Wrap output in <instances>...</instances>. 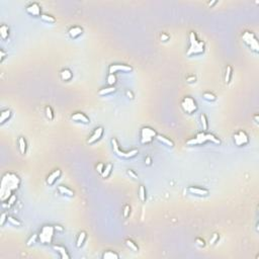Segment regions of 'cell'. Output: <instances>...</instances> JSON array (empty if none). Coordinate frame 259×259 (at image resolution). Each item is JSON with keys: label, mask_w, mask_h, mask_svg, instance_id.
<instances>
[{"label": "cell", "mask_w": 259, "mask_h": 259, "mask_svg": "<svg viewBox=\"0 0 259 259\" xmlns=\"http://www.w3.org/2000/svg\"><path fill=\"white\" fill-rule=\"evenodd\" d=\"M20 185V178L15 173L7 172L3 175L0 184V194H1V200L5 202L9 198V196L17 190Z\"/></svg>", "instance_id": "6da1fadb"}, {"label": "cell", "mask_w": 259, "mask_h": 259, "mask_svg": "<svg viewBox=\"0 0 259 259\" xmlns=\"http://www.w3.org/2000/svg\"><path fill=\"white\" fill-rule=\"evenodd\" d=\"M189 40V48L186 52L188 57L190 56H196V55H202L205 53L206 45L203 41L198 40V36L194 31H190L188 36Z\"/></svg>", "instance_id": "7a4b0ae2"}, {"label": "cell", "mask_w": 259, "mask_h": 259, "mask_svg": "<svg viewBox=\"0 0 259 259\" xmlns=\"http://www.w3.org/2000/svg\"><path fill=\"white\" fill-rule=\"evenodd\" d=\"M207 142H211V143H214L216 145L221 144L220 139L217 138L215 135L207 134L205 132L196 134V136L194 138H191L186 141V144L188 146H196V145H205Z\"/></svg>", "instance_id": "3957f363"}, {"label": "cell", "mask_w": 259, "mask_h": 259, "mask_svg": "<svg viewBox=\"0 0 259 259\" xmlns=\"http://www.w3.org/2000/svg\"><path fill=\"white\" fill-rule=\"evenodd\" d=\"M54 234H55L54 226L45 225L39 233V240L41 241L42 244H45V245H51V244L53 243Z\"/></svg>", "instance_id": "277c9868"}, {"label": "cell", "mask_w": 259, "mask_h": 259, "mask_svg": "<svg viewBox=\"0 0 259 259\" xmlns=\"http://www.w3.org/2000/svg\"><path fill=\"white\" fill-rule=\"evenodd\" d=\"M111 145H112V150L115 153V155L119 157V158H123V159H131L133 158V157L137 156V154L139 153L138 149H133V150L131 151H123L119 149V145L118 143V140H116L115 138H112L111 139Z\"/></svg>", "instance_id": "5b68a950"}, {"label": "cell", "mask_w": 259, "mask_h": 259, "mask_svg": "<svg viewBox=\"0 0 259 259\" xmlns=\"http://www.w3.org/2000/svg\"><path fill=\"white\" fill-rule=\"evenodd\" d=\"M157 133L154 129L150 127H143L140 132V142L143 145L151 144L154 139H156Z\"/></svg>", "instance_id": "8992f818"}, {"label": "cell", "mask_w": 259, "mask_h": 259, "mask_svg": "<svg viewBox=\"0 0 259 259\" xmlns=\"http://www.w3.org/2000/svg\"><path fill=\"white\" fill-rule=\"evenodd\" d=\"M242 40L251 50L254 51L255 53H259L258 40L252 31H244L242 35Z\"/></svg>", "instance_id": "52a82bcc"}, {"label": "cell", "mask_w": 259, "mask_h": 259, "mask_svg": "<svg viewBox=\"0 0 259 259\" xmlns=\"http://www.w3.org/2000/svg\"><path fill=\"white\" fill-rule=\"evenodd\" d=\"M181 107L184 112L188 115H192L198 111V104L195 100L190 96H185L181 101Z\"/></svg>", "instance_id": "ba28073f"}, {"label": "cell", "mask_w": 259, "mask_h": 259, "mask_svg": "<svg viewBox=\"0 0 259 259\" xmlns=\"http://www.w3.org/2000/svg\"><path fill=\"white\" fill-rule=\"evenodd\" d=\"M233 138H234L235 145L238 147H242V146H246L249 144V137L244 131H239L238 133L234 134Z\"/></svg>", "instance_id": "9c48e42d"}, {"label": "cell", "mask_w": 259, "mask_h": 259, "mask_svg": "<svg viewBox=\"0 0 259 259\" xmlns=\"http://www.w3.org/2000/svg\"><path fill=\"white\" fill-rule=\"evenodd\" d=\"M132 71H133V68L130 65H125V64H111L108 68L109 74H115L116 72L130 73Z\"/></svg>", "instance_id": "30bf717a"}, {"label": "cell", "mask_w": 259, "mask_h": 259, "mask_svg": "<svg viewBox=\"0 0 259 259\" xmlns=\"http://www.w3.org/2000/svg\"><path fill=\"white\" fill-rule=\"evenodd\" d=\"M25 10H27V12L30 14L31 16H35V17H39L42 15V8H41V5L39 4V3L36 2H32L31 3L30 5H27L25 7Z\"/></svg>", "instance_id": "8fae6325"}, {"label": "cell", "mask_w": 259, "mask_h": 259, "mask_svg": "<svg viewBox=\"0 0 259 259\" xmlns=\"http://www.w3.org/2000/svg\"><path fill=\"white\" fill-rule=\"evenodd\" d=\"M104 132V129L103 127H97L95 130H94V132L92 133V135L88 138V140H87V144L89 145H92L94 143H96L97 141L100 140V138L102 137Z\"/></svg>", "instance_id": "7c38bea8"}, {"label": "cell", "mask_w": 259, "mask_h": 259, "mask_svg": "<svg viewBox=\"0 0 259 259\" xmlns=\"http://www.w3.org/2000/svg\"><path fill=\"white\" fill-rule=\"evenodd\" d=\"M187 191L192 195H196V196H202V198H205V196H207L210 194L209 189L207 188H203V187H198V186H188L187 187Z\"/></svg>", "instance_id": "4fadbf2b"}, {"label": "cell", "mask_w": 259, "mask_h": 259, "mask_svg": "<svg viewBox=\"0 0 259 259\" xmlns=\"http://www.w3.org/2000/svg\"><path fill=\"white\" fill-rule=\"evenodd\" d=\"M71 119L74 122H77V123H90L89 118L85 114H83V112H75V114L72 115Z\"/></svg>", "instance_id": "5bb4252c"}, {"label": "cell", "mask_w": 259, "mask_h": 259, "mask_svg": "<svg viewBox=\"0 0 259 259\" xmlns=\"http://www.w3.org/2000/svg\"><path fill=\"white\" fill-rule=\"evenodd\" d=\"M62 175V171L60 169H56L54 170L52 173H51L48 177H47V183L49 185H53L55 182H56Z\"/></svg>", "instance_id": "9a60e30c"}, {"label": "cell", "mask_w": 259, "mask_h": 259, "mask_svg": "<svg viewBox=\"0 0 259 259\" xmlns=\"http://www.w3.org/2000/svg\"><path fill=\"white\" fill-rule=\"evenodd\" d=\"M68 34L71 39L75 40V39L79 38V36L83 34V28L81 27H72L69 28Z\"/></svg>", "instance_id": "2e32d148"}, {"label": "cell", "mask_w": 259, "mask_h": 259, "mask_svg": "<svg viewBox=\"0 0 259 259\" xmlns=\"http://www.w3.org/2000/svg\"><path fill=\"white\" fill-rule=\"evenodd\" d=\"M53 249L56 251L57 253L60 254V257L62 259H70V255L68 254L66 248L61 245H53Z\"/></svg>", "instance_id": "e0dca14e"}, {"label": "cell", "mask_w": 259, "mask_h": 259, "mask_svg": "<svg viewBox=\"0 0 259 259\" xmlns=\"http://www.w3.org/2000/svg\"><path fill=\"white\" fill-rule=\"evenodd\" d=\"M156 140L159 141L160 143L163 144L164 146H166V147H169V148H173L174 147V143L172 141L170 140V139L166 138L165 136H163V135H160V134H157L156 136Z\"/></svg>", "instance_id": "ac0fdd59"}, {"label": "cell", "mask_w": 259, "mask_h": 259, "mask_svg": "<svg viewBox=\"0 0 259 259\" xmlns=\"http://www.w3.org/2000/svg\"><path fill=\"white\" fill-rule=\"evenodd\" d=\"M58 191H59L62 195L68 196V198H73V196H74V191L69 187L65 186V185H60V186H58Z\"/></svg>", "instance_id": "d6986e66"}, {"label": "cell", "mask_w": 259, "mask_h": 259, "mask_svg": "<svg viewBox=\"0 0 259 259\" xmlns=\"http://www.w3.org/2000/svg\"><path fill=\"white\" fill-rule=\"evenodd\" d=\"M10 118H11V111L10 109H4V111H2L1 114H0V125H3Z\"/></svg>", "instance_id": "ffe728a7"}, {"label": "cell", "mask_w": 259, "mask_h": 259, "mask_svg": "<svg viewBox=\"0 0 259 259\" xmlns=\"http://www.w3.org/2000/svg\"><path fill=\"white\" fill-rule=\"evenodd\" d=\"M60 77L63 81H69V80H71L73 77L72 71L70 69H63V70L60 72Z\"/></svg>", "instance_id": "44dd1931"}, {"label": "cell", "mask_w": 259, "mask_h": 259, "mask_svg": "<svg viewBox=\"0 0 259 259\" xmlns=\"http://www.w3.org/2000/svg\"><path fill=\"white\" fill-rule=\"evenodd\" d=\"M27 144L25 139L23 137H19L18 138V149H19L20 154L24 155L25 152H27Z\"/></svg>", "instance_id": "7402d4cb"}, {"label": "cell", "mask_w": 259, "mask_h": 259, "mask_svg": "<svg viewBox=\"0 0 259 259\" xmlns=\"http://www.w3.org/2000/svg\"><path fill=\"white\" fill-rule=\"evenodd\" d=\"M116 91V88L115 86H107V87H104V88L100 89L98 91V95L99 96H104V95H107V94H111Z\"/></svg>", "instance_id": "603a6c76"}, {"label": "cell", "mask_w": 259, "mask_h": 259, "mask_svg": "<svg viewBox=\"0 0 259 259\" xmlns=\"http://www.w3.org/2000/svg\"><path fill=\"white\" fill-rule=\"evenodd\" d=\"M86 237H87L86 232H84V231L80 232L79 235H78L77 241H76V247H77V248H81L83 246V244H84V242H85Z\"/></svg>", "instance_id": "cb8c5ba5"}, {"label": "cell", "mask_w": 259, "mask_h": 259, "mask_svg": "<svg viewBox=\"0 0 259 259\" xmlns=\"http://www.w3.org/2000/svg\"><path fill=\"white\" fill-rule=\"evenodd\" d=\"M112 168H114V165H112L111 163H107V165L104 166V169L102 171V173H101V177L104 178V179L105 178H108L109 175L111 174Z\"/></svg>", "instance_id": "d4e9b609"}, {"label": "cell", "mask_w": 259, "mask_h": 259, "mask_svg": "<svg viewBox=\"0 0 259 259\" xmlns=\"http://www.w3.org/2000/svg\"><path fill=\"white\" fill-rule=\"evenodd\" d=\"M0 36H1L2 40H7L9 36V28L6 24H2L0 27Z\"/></svg>", "instance_id": "484cf974"}, {"label": "cell", "mask_w": 259, "mask_h": 259, "mask_svg": "<svg viewBox=\"0 0 259 259\" xmlns=\"http://www.w3.org/2000/svg\"><path fill=\"white\" fill-rule=\"evenodd\" d=\"M139 198L142 203L146 202V199H147V191H146V188L144 185H140V187H139Z\"/></svg>", "instance_id": "4316f807"}, {"label": "cell", "mask_w": 259, "mask_h": 259, "mask_svg": "<svg viewBox=\"0 0 259 259\" xmlns=\"http://www.w3.org/2000/svg\"><path fill=\"white\" fill-rule=\"evenodd\" d=\"M102 258L103 259H119V256L118 253L114 252V251H105V252L102 254Z\"/></svg>", "instance_id": "83f0119b"}, {"label": "cell", "mask_w": 259, "mask_h": 259, "mask_svg": "<svg viewBox=\"0 0 259 259\" xmlns=\"http://www.w3.org/2000/svg\"><path fill=\"white\" fill-rule=\"evenodd\" d=\"M232 73H233V69L232 67L228 65L227 67H226V74H225V82L226 84H228L231 81V78H232Z\"/></svg>", "instance_id": "f1b7e54d"}, {"label": "cell", "mask_w": 259, "mask_h": 259, "mask_svg": "<svg viewBox=\"0 0 259 259\" xmlns=\"http://www.w3.org/2000/svg\"><path fill=\"white\" fill-rule=\"evenodd\" d=\"M200 123H202V127L203 132H207V127H209V123H207V118L205 114L200 115Z\"/></svg>", "instance_id": "f546056e"}, {"label": "cell", "mask_w": 259, "mask_h": 259, "mask_svg": "<svg viewBox=\"0 0 259 259\" xmlns=\"http://www.w3.org/2000/svg\"><path fill=\"white\" fill-rule=\"evenodd\" d=\"M125 243H126L127 247H129L131 250L135 251V252H137V251H139V247L137 246V244L135 243L134 241H132L131 239H127L126 241H125Z\"/></svg>", "instance_id": "4dcf8cb0"}, {"label": "cell", "mask_w": 259, "mask_h": 259, "mask_svg": "<svg viewBox=\"0 0 259 259\" xmlns=\"http://www.w3.org/2000/svg\"><path fill=\"white\" fill-rule=\"evenodd\" d=\"M41 18L44 21H46V23H54L55 21H56V19H55L54 16L50 15V14H47V13H42Z\"/></svg>", "instance_id": "1f68e13d"}, {"label": "cell", "mask_w": 259, "mask_h": 259, "mask_svg": "<svg viewBox=\"0 0 259 259\" xmlns=\"http://www.w3.org/2000/svg\"><path fill=\"white\" fill-rule=\"evenodd\" d=\"M7 222H8L9 224H11L12 226H14V227H21V222L11 216H8V218H7Z\"/></svg>", "instance_id": "d6a6232c"}, {"label": "cell", "mask_w": 259, "mask_h": 259, "mask_svg": "<svg viewBox=\"0 0 259 259\" xmlns=\"http://www.w3.org/2000/svg\"><path fill=\"white\" fill-rule=\"evenodd\" d=\"M203 99H206L207 101H215L217 99V96L215 95L214 93H211V92H205L203 94Z\"/></svg>", "instance_id": "836d02e7"}, {"label": "cell", "mask_w": 259, "mask_h": 259, "mask_svg": "<svg viewBox=\"0 0 259 259\" xmlns=\"http://www.w3.org/2000/svg\"><path fill=\"white\" fill-rule=\"evenodd\" d=\"M16 200H17V196H16V194H15V193H12V194L9 196V198L7 199V207H10L11 206H13L14 203H16Z\"/></svg>", "instance_id": "e575fe53"}, {"label": "cell", "mask_w": 259, "mask_h": 259, "mask_svg": "<svg viewBox=\"0 0 259 259\" xmlns=\"http://www.w3.org/2000/svg\"><path fill=\"white\" fill-rule=\"evenodd\" d=\"M45 112H46V116L48 118L50 121H52L54 119V112H53V109L49 105H47L46 108H45Z\"/></svg>", "instance_id": "d590c367"}, {"label": "cell", "mask_w": 259, "mask_h": 259, "mask_svg": "<svg viewBox=\"0 0 259 259\" xmlns=\"http://www.w3.org/2000/svg\"><path fill=\"white\" fill-rule=\"evenodd\" d=\"M36 239H39V234H32L30 238H28V240H27V246H31L32 244H35L36 243Z\"/></svg>", "instance_id": "8d00e7d4"}, {"label": "cell", "mask_w": 259, "mask_h": 259, "mask_svg": "<svg viewBox=\"0 0 259 259\" xmlns=\"http://www.w3.org/2000/svg\"><path fill=\"white\" fill-rule=\"evenodd\" d=\"M116 82V77L115 74H108L107 76V83L109 84V86H114Z\"/></svg>", "instance_id": "74e56055"}, {"label": "cell", "mask_w": 259, "mask_h": 259, "mask_svg": "<svg viewBox=\"0 0 259 259\" xmlns=\"http://www.w3.org/2000/svg\"><path fill=\"white\" fill-rule=\"evenodd\" d=\"M130 213H131V207L129 205H126L123 207V218L127 219V217L130 216Z\"/></svg>", "instance_id": "f35d334b"}, {"label": "cell", "mask_w": 259, "mask_h": 259, "mask_svg": "<svg viewBox=\"0 0 259 259\" xmlns=\"http://www.w3.org/2000/svg\"><path fill=\"white\" fill-rule=\"evenodd\" d=\"M219 239H220V236H219L218 233H214L211 238L210 239V245H214L215 243H217L219 241Z\"/></svg>", "instance_id": "ab89813d"}, {"label": "cell", "mask_w": 259, "mask_h": 259, "mask_svg": "<svg viewBox=\"0 0 259 259\" xmlns=\"http://www.w3.org/2000/svg\"><path fill=\"white\" fill-rule=\"evenodd\" d=\"M7 218H8V215L6 213L1 214V217H0V226H4L5 222L7 221Z\"/></svg>", "instance_id": "60d3db41"}, {"label": "cell", "mask_w": 259, "mask_h": 259, "mask_svg": "<svg viewBox=\"0 0 259 259\" xmlns=\"http://www.w3.org/2000/svg\"><path fill=\"white\" fill-rule=\"evenodd\" d=\"M104 164L103 163H98L97 165H96V171L98 173H102V171H103V169H104Z\"/></svg>", "instance_id": "b9f144b4"}, {"label": "cell", "mask_w": 259, "mask_h": 259, "mask_svg": "<svg viewBox=\"0 0 259 259\" xmlns=\"http://www.w3.org/2000/svg\"><path fill=\"white\" fill-rule=\"evenodd\" d=\"M127 175H130V177H132L133 179H137V178H138V175H137L136 173H135L132 169H129V170H127Z\"/></svg>", "instance_id": "7bdbcfd3"}, {"label": "cell", "mask_w": 259, "mask_h": 259, "mask_svg": "<svg viewBox=\"0 0 259 259\" xmlns=\"http://www.w3.org/2000/svg\"><path fill=\"white\" fill-rule=\"evenodd\" d=\"M6 52L4 50H0V62H3V60L5 59L6 57Z\"/></svg>", "instance_id": "ee69618b"}, {"label": "cell", "mask_w": 259, "mask_h": 259, "mask_svg": "<svg viewBox=\"0 0 259 259\" xmlns=\"http://www.w3.org/2000/svg\"><path fill=\"white\" fill-rule=\"evenodd\" d=\"M195 242H196V244H198V245L200 246V247H203V246H205V241H203V239L196 238V239H195Z\"/></svg>", "instance_id": "f6af8a7d"}, {"label": "cell", "mask_w": 259, "mask_h": 259, "mask_svg": "<svg viewBox=\"0 0 259 259\" xmlns=\"http://www.w3.org/2000/svg\"><path fill=\"white\" fill-rule=\"evenodd\" d=\"M54 229L57 232H64V228L61 225H54Z\"/></svg>", "instance_id": "bcb514c9"}, {"label": "cell", "mask_w": 259, "mask_h": 259, "mask_svg": "<svg viewBox=\"0 0 259 259\" xmlns=\"http://www.w3.org/2000/svg\"><path fill=\"white\" fill-rule=\"evenodd\" d=\"M126 95L129 97L130 99H134V94H133V92L131 90H129V89L126 90Z\"/></svg>", "instance_id": "7dc6e473"}, {"label": "cell", "mask_w": 259, "mask_h": 259, "mask_svg": "<svg viewBox=\"0 0 259 259\" xmlns=\"http://www.w3.org/2000/svg\"><path fill=\"white\" fill-rule=\"evenodd\" d=\"M145 164L146 165H148V166H150L151 164H152V159H151V157H146L145 158Z\"/></svg>", "instance_id": "c3c4849f"}, {"label": "cell", "mask_w": 259, "mask_h": 259, "mask_svg": "<svg viewBox=\"0 0 259 259\" xmlns=\"http://www.w3.org/2000/svg\"><path fill=\"white\" fill-rule=\"evenodd\" d=\"M169 40V36L166 34H162L161 35V41L162 42H167Z\"/></svg>", "instance_id": "681fc988"}, {"label": "cell", "mask_w": 259, "mask_h": 259, "mask_svg": "<svg viewBox=\"0 0 259 259\" xmlns=\"http://www.w3.org/2000/svg\"><path fill=\"white\" fill-rule=\"evenodd\" d=\"M186 81L188 83H192V82H194L195 81V77L194 76H189V77L186 78Z\"/></svg>", "instance_id": "f907efd6"}, {"label": "cell", "mask_w": 259, "mask_h": 259, "mask_svg": "<svg viewBox=\"0 0 259 259\" xmlns=\"http://www.w3.org/2000/svg\"><path fill=\"white\" fill-rule=\"evenodd\" d=\"M258 119H259V115H254V121H255V123H258Z\"/></svg>", "instance_id": "816d5d0a"}, {"label": "cell", "mask_w": 259, "mask_h": 259, "mask_svg": "<svg viewBox=\"0 0 259 259\" xmlns=\"http://www.w3.org/2000/svg\"><path fill=\"white\" fill-rule=\"evenodd\" d=\"M217 1H211V2H209V6H213L214 4H216Z\"/></svg>", "instance_id": "f5cc1de1"}]
</instances>
